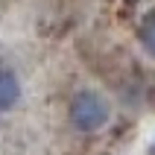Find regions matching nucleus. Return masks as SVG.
Instances as JSON below:
<instances>
[{
    "mask_svg": "<svg viewBox=\"0 0 155 155\" xmlns=\"http://www.w3.org/2000/svg\"><path fill=\"white\" fill-rule=\"evenodd\" d=\"M68 114H70V123H73L76 132H97V129H103L105 123H108L111 105H108V100L100 91L85 88V91H76L73 94Z\"/></svg>",
    "mask_w": 155,
    "mask_h": 155,
    "instance_id": "1",
    "label": "nucleus"
},
{
    "mask_svg": "<svg viewBox=\"0 0 155 155\" xmlns=\"http://www.w3.org/2000/svg\"><path fill=\"white\" fill-rule=\"evenodd\" d=\"M21 100V82L12 70H0V111H12Z\"/></svg>",
    "mask_w": 155,
    "mask_h": 155,
    "instance_id": "2",
    "label": "nucleus"
},
{
    "mask_svg": "<svg viewBox=\"0 0 155 155\" xmlns=\"http://www.w3.org/2000/svg\"><path fill=\"white\" fill-rule=\"evenodd\" d=\"M140 44L149 56H155V15H147L140 24Z\"/></svg>",
    "mask_w": 155,
    "mask_h": 155,
    "instance_id": "3",
    "label": "nucleus"
}]
</instances>
